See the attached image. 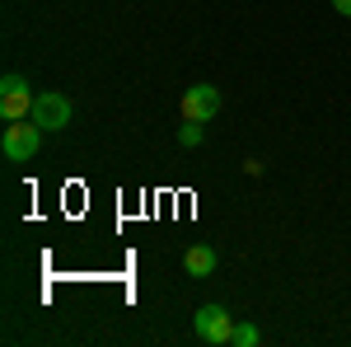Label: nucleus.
<instances>
[{
    "label": "nucleus",
    "instance_id": "1",
    "mask_svg": "<svg viewBox=\"0 0 351 347\" xmlns=\"http://www.w3.org/2000/svg\"><path fill=\"white\" fill-rule=\"evenodd\" d=\"M0 150H5V160L28 164L33 155H38V150H43V127H38L33 117H14V122H5Z\"/></svg>",
    "mask_w": 351,
    "mask_h": 347
},
{
    "label": "nucleus",
    "instance_id": "2",
    "mask_svg": "<svg viewBox=\"0 0 351 347\" xmlns=\"http://www.w3.org/2000/svg\"><path fill=\"white\" fill-rule=\"evenodd\" d=\"M178 113H183L188 122H211V117L220 113V89H216V85H206V80L188 85L183 99H178Z\"/></svg>",
    "mask_w": 351,
    "mask_h": 347
},
{
    "label": "nucleus",
    "instance_id": "3",
    "mask_svg": "<svg viewBox=\"0 0 351 347\" xmlns=\"http://www.w3.org/2000/svg\"><path fill=\"white\" fill-rule=\"evenodd\" d=\"M33 89H28L24 76H5L0 80V117L5 122H14V117H33Z\"/></svg>",
    "mask_w": 351,
    "mask_h": 347
},
{
    "label": "nucleus",
    "instance_id": "4",
    "mask_svg": "<svg viewBox=\"0 0 351 347\" xmlns=\"http://www.w3.org/2000/svg\"><path fill=\"white\" fill-rule=\"evenodd\" d=\"M71 117H75V108H71V99L66 94H38L33 99V122L43 127V132H61V127H71Z\"/></svg>",
    "mask_w": 351,
    "mask_h": 347
},
{
    "label": "nucleus",
    "instance_id": "5",
    "mask_svg": "<svg viewBox=\"0 0 351 347\" xmlns=\"http://www.w3.org/2000/svg\"><path fill=\"white\" fill-rule=\"evenodd\" d=\"M192 328H197V338L202 343H230V333H234V320H230V310H220V305H202L197 310V320H192Z\"/></svg>",
    "mask_w": 351,
    "mask_h": 347
},
{
    "label": "nucleus",
    "instance_id": "6",
    "mask_svg": "<svg viewBox=\"0 0 351 347\" xmlns=\"http://www.w3.org/2000/svg\"><path fill=\"white\" fill-rule=\"evenodd\" d=\"M183 267H188V277H211V272H216V249H206V244H192L188 258H183Z\"/></svg>",
    "mask_w": 351,
    "mask_h": 347
},
{
    "label": "nucleus",
    "instance_id": "7",
    "mask_svg": "<svg viewBox=\"0 0 351 347\" xmlns=\"http://www.w3.org/2000/svg\"><path fill=\"white\" fill-rule=\"evenodd\" d=\"M230 343H234V347H258V343H263V328H258V324H234Z\"/></svg>",
    "mask_w": 351,
    "mask_h": 347
},
{
    "label": "nucleus",
    "instance_id": "8",
    "mask_svg": "<svg viewBox=\"0 0 351 347\" xmlns=\"http://www.w3.org/2000/svg\"><path fill=\"white\" fill-rule=\"evenodd\" d=\"M178 141H183V146H202V122H188V117H183V127H178Z\"/></svg>",
    "mask_w": 351,
    "mask_h": 347
},
{
    "label": "nucleus",
    "instance_id": "9",
    "mask_svg": "<svg viewBox=\"0 0 351 347\" xmlns=\"http://www.w3.org/2000/svg\"><path fill=\"white\" fill-rule=\"evenodd\" d=\"M332 10H337V14H347V19H351V0H332Z\"/></svg>",
    "mask_w": 351,
    "mask_h": 347
}]
</instances>
